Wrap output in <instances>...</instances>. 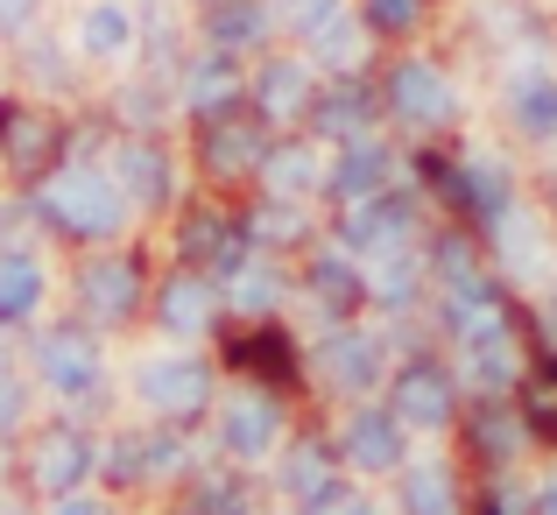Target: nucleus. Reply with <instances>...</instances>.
<instances>
[{
	"label": "nucleus",
	"mask_w": 557,
	"mask_h": 515,
	"mask_svg": "<svg viewBox=\"0 0 557 515\" xmlns=\"http://www.w3.org/2000/svg\"><path fill=\"white\" fill-rule=\"evenodd\" d=\"M36 205L64 241H107V233H121V219H127V191L113 184V176H99V170H50Z\"/></svg>",
	"instance_id": "obj_1"
},
{
	"label": "nucleus",
	"mask_w": 557,
	"mask_h": 515,
	"mask_svg": "<svg viewBox=\"0 0 557 515\" xmlns=\"http://www.w3.org/2000/svg\"><path fill=\"white\" fill-rule=\"evenodd\" d=\"M381 99H388V113H395L403 127H451V121H459V93H451V78H445L437 64H423V57L388 64Z\"/></svg>",
	"instance_id": "obj_2"
},
{
	"label": "nucleus",
	"mask_w": 557,
	"mask_h": 515,
	"mask_svg": "<svg viewBox=\"0 0 557 515\" xmlns=\"http://www.w3.org/2000/svg\"><path fill=\"white\" fill-rule=\"evenodd\" d=\"M0 156L22 184H42L57 163H64V121L36 107H0Z\"/></svg>",
	"instance_id": "obj_3"
},
{
	"label": "nucleus",
	"mask_w": 557,
	"mask_h": 515,
	"mask_svg": "<svg viewBox=\"0 0 557 515\" xmlns=\"http://www.w3.org/2000/svg\"><path fill=\"white\" fill-rule=\"evenodd\" d=\"M198 149H205V170L212 176H247V170H261L269 163V121L261 113H240V107H226V113H212V121L198 127Z\"/></svg>",
	"instance_id": "obj_4"
},
{
	"label": "nucleus",
	"mask_w": 557,
	"mask_h": 515,
	"mask_svg": "<svg viewBox=\"0 0 557 515\" xmlns=\"http://www.w3.org/2000/svg\"><path fill=\"white\" fill-rule=\"evenodd\" d=\"M381 107H388L381 85H368L360 71H339V78L311 99V127H318V135H332V142H360L381 121Z\"/></svg>",
	"instance_id": "obj_5"
},
{
	"label": "nucleus",
	"mask_w": 557,
	"mask_h": 515,
	"mask_svg": "<svg viewBox=\"0 0 557 515\" xmlns=\"http://www.w3.org/2000/svg\"><path fill=\"white\" fill-rule=\"evenodd\" d=\"M409 233H417V205H409L403 191H374V198H360L354 219H346V247H354V255H403Z\"/></svg>",
	"instance_id": "obj_6"
},
{
	"label": "nucleus",
	"mask_w": 557,
	"mask_h": 515,
	"mask_svg": "<svg viewBox=\"0 0 557 515\" xmlns=\"http://www.w3.org/2000/svg\"><path fill=\"white\" fill-rule=\"evenodd\" d=\"M141 403L149 409H163V417H198L205 403H212V367L205 360H190V353H177V360H156V367H141Z\"/></svg>",
	"instance_id": "obj_7"
},
{
	"label": "nucleus",
	"mask_w": 557,
	"mask_h": 515,
	"mask_svg": "<svg viewBox=\"0 0 557 515\" xmlns=\"http://www.w3.org/2000/svg\"><path fill=\"white\" fill-rule=\"evenodd\" d=\"M311 64H297V57H269V64L255 71V113L269 127H289V121H311Z\"/></svg>",
	"instance_id": "obj_8"
},
{
	"label": "nucleus",
	"mask_w": 557,
	"mask_h": 515,
	"mask_svg": "<svg viewBox=\"0 0 557 515\" xmlns=\"http://www.w3.org/2000/svg\"><path fill=\"white\" fill-rule=\"evenodd\" d=\"M451 409H459V381H451L437 360H409L403 375H395V417L403 424L437 431V424H451Z\"/></svg>",
	"instance_id": "obj_9"
},
{
	"label": "nucleus",
	"mask_w": 557,
	"mask_h": 515,
	"mask_svg": "<svg viewBox=\"0 0 557 515\" xmlns=\"http://www.w3.org/2000/svg\"><path fill=\"white\" fill-rule=\"evenodd\" d=\"M78 297L92 318H127L141 304V261L135 255H99L78 269Z\"/></svg>",
	"instance_id": "obj_10"
},
{
	"label": "nucleus",
	"mask_w": 557,
	"mask_h": 515,
	"mask_svg": "<svg viewBox=\"0 0 557 515\" xmlns=\"http://www.w3.org/2000/svg\"><path fill=\"white\" fill-rule=\"evenodd\" d=\"M289 22H297V36H304V50L311 57H325V64H354V50H360V8L346 14L339 0H304L297 14H289Z\"/></svg>",
	"instance_id": "obj_11"
},
{
	"label": "nucleus",
	"mask_w": 557,
	"mask_h": 515,
	"mask_svg": "<svg viewBox=\"0 0 557 515\" xmlns=\"http://www.w3.org/2000/svg\"><path fill=\"white\" fill-rule=\"evenodd\" d=\"M113 184L127 191V205H163L170 198V156H163V142H149V135H127L121 149H113Z\"/></svg>",
	"instance_id": "obj_12"
},
{
	"label": "nucleus",
	"mask_w": 557,
	"mask_h": 515,
	"mask_svg": "<svg viewBox=\"0 0 557 515\" xmlns=\"http://www.w3.org/2000/svg\"><path fill=\"white\" fill-rule=\"evenodd\" d=\"M346 459L368 466V474H395L403 459V417L395 409H354V424H346Z\"/></svg>",
	"instance_id": "obj_13"
},
{
	"label": "nucleus",
	"mask_w": 557,
	"mask_h": 515,
	"mask_svg": "<svg viewBox=\"0 0 557 515\" xmlns=\"http://www.w3.org/2000/svg\"><path fill=\"white\" fill-rule=\"evenodd\" d=\"M388 163H395V156L381 149L374 135H360V142H346L339 163L325 170V191L339 205H360V198H374V191H388Z\"/></svg>",
	"instance_id": "obj_14"
},
{
	"label": "nucleus",
	"mask_w": 557,
	"mask_h": 515,
	"mask_svg": "<svg viewBox=\"0 0 557 515\" xmlns=\"http://www.w3.org/2000/svg\"><path fill=\"white\" fill-rule=\"evenodd\" d=\"M269 28H275L269 0H212V14H205V36H212V50H233V57L261 50V42H269Z\"/></svg>",
	"instance_id": "obj_15"
},
{
	"label": "nucleus",
	"mask_w": 557,
	"mask_h": 515,
	"mask_svg": "<svg viewBox=\"0 0 557 515\" xmlns=\"http://www.w3.org/2000/svg\"><path fill=\"white\" fill-rule=\"evenodd\" d=\"M184 107L198 113V121H212V113L240 107V57H233V50L198 57V64H190V78H184Z\"/></svg>",
	"instance_id": "obj_16"
},
{
	"label": "nucleus",
	"mask_w": 557,
	"mask_h": 515,
	"mask_svg": "<svg viewBox=\"0 0 557 515\" xmlns=\"http://www.w3.org/2000/svg\"><path fill=\"white\" fill-rule=\"evenodd\" d=\"M85 474H92V445H85L78 431H64V424H50V431L36 438V488L71 494Z\"/></svg>",
	"instance_id": "obj_17"
},
{
	"label": "nucleus",
	"mask_w": 557,
	"mask_h": 515,
	"mask_svg": "<svg viewBox=\"0 0 557 515\" xmlns=\"http://www.w3.org/2000/svg\"><path fill=\"white\" fill-rule=\"evenodd\" d=\"M459 367H466V381H480V389H508V381H516V367H522L516 326H502V332H480V340H466V346H459Z\"/></svg>",
	"instance_id": "obj_18"
},
{
	"label": "nucleus",
	"mask_w": 557,
	"mask_h": 515,
	"mask_svg": "<svg viewBox=\"0 0 557 515\" xmlns=\"http://www.w3.org/2000/svg\"><path fill=\"white\" fill-rule=\"evenodd\" d=\"M36 360H42V375H50L64 395H78V389H92V381H99V353H92L85 332H50Z\"/></svg>",
	"instance_id": "obj_19"
},
{
	"label": "nucleus",
	"mask_w": 557,
	"mask_h": 515,
	"mask_svg": "<svg viewBox=\"0 0 557 515\" xmlns=\"http://www.w3.org/2000/svg\"><path fill=\"white\" fill-rule=\"evenodd\" d=\"M508 113H516V127L530 142H550L557 135V78L550 71H522V78L508 85Z\"/></svg>",
	"instance_id": "obj_20"
},
{
	"label": "nucleus",
	"mask_w": 557,
	"mask_h": 515,
	"mask_svg": "<svg viewBox=\"0 0 557 515\" xmlns=\"http://www.w3.org/2000/svg\"><path fill=\"white\" fill-rule=\"evenodd\" d=\"M269 445H275V403H269V395H233L226 452H233V459H261Z\"/></svg>",
	"instance_id": "obj_21"
},
{
	"label": "nucleus",
	"mask_w": 557,
	"mask_h": 515,
	"mask_svg": "<svg viewBox=\"0 0 557 515\" xmlns=\"http://www.w3.org/2000/svg\"><path fill=\"white\" fill-rule=\"evenodd\" d=\"M403 508L409 515H459V480H451V466H437V459L403 466Z\"/></svg>",
	"instance_id": "obj_22"
},
{
	"label": "nucleus",
	"mask_w": 557,
	"mask_h": 515,
	"mask_svg": "<svg viewBox=\"0 0 557 515\" xmlns=\"http://www.w3.org/2000/svg\"><path fill=\"white\" fill-rule=\"evenodd\" d=\"M78 42H85V57H127L135 50V14L121 0H92L78 22Z\"/></svg>",
	"instance_id": "obj_23"
},
{
	"label": "nucleus",
	"mask_w": 557,
	"mask_h": 515,
	"mask_svg": "<svg viewBox=\"0 0 557 515\" xmlns=\"http://www.w3.org/2000/svg\"><path fill=\"white\" fill-rule=\"evenodd\" d=\"M325 375L339 381V389H368V381L381 375V346L368 340V332H332L325 340Z\"/></svg>",
	"instance_id": "obj_24"
},
{
	"label": "nucleus",
	"mask_w": 557,
	"mask_h": 515,
	"mask_svg": "<svg viewBox=\"0 0 557 515\" xmlns=\"http://www.w3.org/2000/svg\"><path fill=\"white\" fill-rule=\"evenodd\" d=\"M261 184H269L275 198H297V191L325 184V163H318L311 142H289V149H269V163H261Z\"/></svg>",
	"instance_id": "obj_25"
},
{
	"label": "nucleus",
	"mask_w": 557,
	"mask_h": 515,
	"mask_svg": "<svg viewBox=\"0 0 557 515\" xmlns=\"http://www.w3.org/2000/svg\"><path fill=\"white\" fill-rule=\"evenodd\" d=\"M311 297L325 304V311H354V304L368 297V283H360V269L346 255H318L311 261Z\"/></svg>",
	"instance_id": "obj_26"
},
{
	"label": "nucleus",
	"mask_w": 557,
	"mask_h": 515,
	"mask_svg": "<svg viewBox=\"0 0 557 515\" xmlns=\"http://www.w3.org/2000/svg\"><path fill=\"white\" fill-rule=\"evenodd\" d=\"M163 326L170 332H205V326H212V283L177 275V283L163 290Z\"/></svg>",
	"instance_id": "obj_27"
},
{
	"label": "nucleus",
	"mask_w": 557,
	"mask_h": 515,
	"mask_svg": "<svg viewBox=\"0 0 557 515\" xmlns=\"http://www.w3.org/2000/svg\"><path fill=\"white\" fill-rule=\"evenodd\" d=\"M163 466H184V452L170 445V438H121L113 445V480H141V474H163Z\"/></svg>",
	"instance_id": "obj_28"
},
{
	"label": "nucleus",
	"mask_w": 557,
	"mask_h": 515,
	"mask_svg": "<svg viewBox=\"0 0 557 515\" xmlns=\"http://www.w3.org/2000/svg\"><path fill=\"white\" fill-rule=\"evenodd\" d=\"M283 488L289 494H325L332 488V445H318V438H304V445H289V459H283Z\"/></svg>",
	"instance_id": "obj_29"
},
{
	"label": "nucleus",
	"mask_w": 557,
	"mask_h": 515,
	"mask_svg": "<svg viewBox=\"0 0 557 515\" xmlns=\"http://www.w3.org/2000/svg\"><path fill=\"white\" fill-rule=\"evenodd\" d=\"M42 297V269L28 255H0V318H28Z\"/></svg>",
	"instance_id": "obj_30"
},
{
	"label": "nucleus",
	"mask_w": 557,
	"mask_h": 515,
	"mask_svg": "<svg viewBox=\"0 0 557 515\" xmlns=\"http://www.w3.org/2000/svg\"><path fill=\"white\" fill-rule=\"evenodd\" d=\"M233 233H240L233 219H219V212H190V219H184V233H177V247H184L190 261H219V247H226Z\"/></svg>",
	"instance_id": "obj_31"
},
{
	"label": "nucleus",
	"mask_w": 557,
	"mask_h": 515,
	"mask_svg": "<svg viewBox=\"0 0 557 515\" xmlns=\"http://www.w3.org/2000/svg\"><path fill=\"white\" fill-rule=\"evenodd\" d=\"M423 14H431V0H360V22L374 36H409V28H423Z\"/></svg>",
	"instance_id": "obj_32"
},
{
	"label": "nucleus",
	"mask_w": 557,
	"mask_h": 515,
	"mask_svg": "<svg viewBox=\"0 0 557 515\" xmlns=\"http://www.w3.org/2000/svg\"><path fill=\"white\" fill-rule=\"evenodd\" d=\"M247 233H255V241H269V247H283V241H304V212L289 198H275L269 191V205H261L255 219H247Z\"/></svg>",
	"instance_id": "obj_33"
},
{
	"label": "nucleus",
	"mask_w": 557,
	"mask_h": 515,
	"mask_svg": "<svg viewBox=\"0 0 557 515\" xmlns=\"http://www.w3.org/2000/svg\"><path fill=\"white\" fill-rule=\"evenodd\" d=\"M233 360L255 367V375H289V340L283 332H247V340H233Z\"/></svg>",
	"instance_id": "obj_34"
},
{
	"label": "nucleus",
	"mask_w": 557,
	"mask_h": 515,
	"mask_svg": "<svg viewBox=\"0 0 557 515\" xmlns=\"http://www.w3.org/2000/svg\"><path fill=\"white\" fill-rule=\"evenodd\" d=\"M522 424L557 445V367H544V375L530 381V395H522Z\"/></svg>",
	"instance_id": "obj_35"
},
{
	"label": "nucleus",
	"mask_w": 557,
	"mask_h": 515,
	"mask_svg": "<svg viewBox=\"0 0 557 515\" xmlns=\"http://www.w3.org/2000/svg\"><path fill=\"white\" fill-rule=\"evenodd\" d=\"M473 445L487 452V459H508V452H516V409H480L473 417Z\"/></svg>",
	"instance_id": "obj_36"
},
{
	"label": "nucleus",
	"mask_w": 557,
	"mask_h": 515,
	"mask_svg": "<svg viewBox=\"0 0 557 515\" xmlns=\"http://www.w3.org/2000/svg\"><path fill=\"white\" fill-rule=\"evenodd\" d=\"M275 297H283V283H275L269 269H240L233 275V304H247V311H269Z\"/></svg>",
	"instance_id": "obj_37"
},
{
	"label": "nucleus",
	"mask_w": 557,
	"mask_h": 515,
	"mask_svg": "<svg viewBox=\"0 0 557 515\" xmlns=\"http://www.w3.org/2000/svg\"><path fill=\"white\" fill-rule=\"evenodd\" d=\"M190 515H247V488L240 480H212V488L190 502Z\"/></svg>",
	"instance_id": "obj_38"
},
{
	"label": "nucleus",
	"mask_w": 557,
	"mask_h": 515,
	"mask_svg": "<svg viewBox=\"0 0 557 515\" xmlns=\"http://www.w3.org/2000/svg\"><path fill=\"white\" fill-rule=\"evenodd\" d=\"M304 515H374L368 502H360V494H346L339 488V480H332V488L325 494H311V508H304Z\"/></svg>",
	"instance_id": "obj_39"
},
{
	"label": "nucleus",
	"mask_w": 557,
	"mask_h": 515,
	"mask_svg": "<svg viewBox=\"0 0 557 515\" xmlns=\"http://www.w3.org/2000/svg\"><path fill=\"white\" fill-rule=\"evenodd\" d=\"M36 22V0H0V36H22Z\"/></svg>",
	"instance_id": "obj_40"
},
{
	"label": "nucleus",
	"mask_w": 557,
	"mask_h": 515,
	"mask_svg": "<svg viewBox=\"0 0 557 515\" xmlns=\"http://www.w3.org/2000/svg\"><path fill=\"white\" fill-rule=\"evenodd\" d=\"M14 417H22V389H14V381L0 375V438L14 431Z\"/></svg>",
	"instance_id": "obj_41"
},
{
	"label": "nucleus",
	"mask_w": 557,
	"mask_h": 515,
	"mask_svg": "<svg viewBox=\"0 0 557 515\" xmlns=\"http://www.w3.org/2000/svg\"><path fill=\"white\" fill-rule=\"evenodd\" d=\"M57 515H113V508H99V502H78V494H57Z\"/></svg>",
	"instance_id": "obj_42"
},
{
	"label": "nucleus",
	"mask_w": 557,
	"mask_h": 515,
	"mask_svg": "<svg viewBox=\"0 0 557 515\" xmlns=\"http://www.w3.org/2000/svg\"><path fill=\"white\" fill-rule=\"evenodd\" d=\"M536 515H557V480H550L544 494H536Z\"/></svg>",
	"instance_id": "obj_43"
},
{
	"label": "nucleus",
	"mask_w": 557,
	"mask_h": 515,
	"mask_svg": "<svg viewBox=\"0 0 557 515\" xmlns=\"http://www.w3.org/2000/svg\"><path fill=\"white\" fill-rule=\"evenodd\" d=\"M544 332H550V346H557V290H550V304H544Z\"/></svg>",
	"instance_id": "obj_44"
}]
</instances>
